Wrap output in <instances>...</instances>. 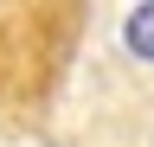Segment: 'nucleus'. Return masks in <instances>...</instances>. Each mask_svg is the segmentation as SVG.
Returning a JSON list of instances; mask_svg holds the SVG:
<instances>
[{"instance_id": "obj_1", "label": "nucleus", "mask_w": 154, "mask_h": 147, "mask_svg": "<svg viewBox=\"0 0 154 147\" xmlns=\"http://www.w3.org/2000/svg\"><path fill=\"white\" fill-rule=\"evenodd\" d=\"M84 39L90 7H0V122H45Z\"/></svg>"}]
</instances>
